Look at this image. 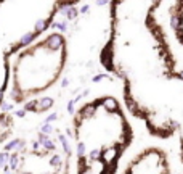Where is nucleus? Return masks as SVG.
Returning a JSON list of instances; mask_svg holds the SVG:
<instances>
[{
	"mask_svg": "<svg viewBox=\"0 0 183 174\" xmlns=\"http://www.w3.org/2000/svg\"><path fill=\"white\" fill-rule=\"evenodd\" d=\"M71 0H0V106L10 82L13 56L39 39Z\"/></svg>",
	"mask_w": 183,
	"mask_h": 174,
	"instance_id": "f257e3e1",
	"label": "nucleus"
},
{
	"mask_svg": "<svg viewBox=\"0 0 183 174\" xmlns=\"http://www.w3.org/2000/svg\"><path fill=\"white\" fill-rule=\"evenodd\" d=\"M64 61L66 40L63 34L53 32L35 39L11 60L10 82L5 98L13 105H24L34 100L58 81Z\"/></svg>",
	"mask_w": 183,
	"mask_h": 174,
	"instance_id": "f03ea898",
	"label": "nucleus"
},
{
	"mask_svg": "<svg viewBox=\"0 0 183 174\" xmlns=\"http://www.w3.org/2000/svg\"><path fill=\"white\" fill-rule=\"evenodd\" d=\"M138 160H140V164H142L143 174H146L142 157H138ZM153 173H154V174H172V173H170L169 164H167V161H166V158L159 153V150H153ZM124 174H140V171H138V168H137V164L132 161L130 166H128V169L125 171Z\"/></svg>",
	"mask_w": 183,
	"mask_h": 174,
	"instance_id": "7ed1b4c3",
	"label": "nucleus"
},
{
	"mask_svg": "<svg viewBox=\"0 0 183 174\" xmlns=\"http://www.w3.org/2000/svg\"><path fill=\"white\" fill-rule=\"evenodd\" d=\"M170 26H172L173 31H178V28H180V16L177 13L170 15Z\"/></svg>",
	"mask_w": 183,
	"mask_h": 174,
	"instance_id": "20e7f679",
	"label": "nucleus"
},
{
	"mask_svg": "<svg viewBox=\"0 0 183 174\" xmlns=\"http://www.w3.org/2000/svg\"><path fill=\"white\" fill-rule=\"evenodd\" d=\"M103 105L108 108V110H116V108H117V102L114 100V98H104Z\"/></svg>",
	"mask_w": 183,
	"mask_h": 174,
	"instance_id": "39448f33",
	"label": "nucleus"
},
{
	"mask_svg": "<svg viewBox=\"0 0 183 174\" xmlns=\"http://www.w3.org/2000/svg\"><path fill=\"white\" fill-rule=\"evenodd\" d=\"M106 2H108V0H97V3H98V5H104Z\"/></svg>",
	"mask_w": 183,
	"mask_h": 174,
	"instance_id": "423d86ee",
	"label": "nucleus"
}]
</instances>
